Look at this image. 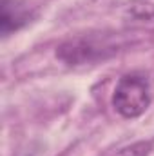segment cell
<instances>
[{
	"mask_svg": "<svg viewBox=\"0 0 154 156\" xmlns=\"http://www.w3.org/2000/svg\"><path fill=\"white\" fill-rule=\"evenodd\" d=\"M151 105V85L143 75L131 73L118 80L113 93V107L123 118L142 116Z\"/></svg>",
	"mask_w": 154,
	"mask_h": 156,
	"instance_id": "cell-1",
	"label": "cell"
},
{
	"mask_svg": "<svg viewBox=\"0 0 154 156\" xmlns=\"http://www.w3.org/2000/svg\"><path fill=\"white\" fill-rule=\"evenodd\" d=\"M31 7L24 0H2L0 4V33L4 37L18 31L31 22Z\"/></svg>",
	"mask_w": 154,
	"mask_h": 156,
	"instance_id": "cell-3",
	"label": "cell"
},
{
	"mask_svg": "<svg viewBox=\"0 0 154 156\" xmlns=\"http://www.w3.org/2000/svg\"><path fill=\"white\" fill-rule=\"evenodd\" d=\"M151 149H152V145L149 142H136L125 149H120L114 156H149Z\"/></svg>",
	"mask_w": 154,
	"mask_h": 156,
	"instance_id": "cell-4",
	"label": "cell"
},
{
	"mask_svg": "<svg viewBox=\"0 0 154 156\" xmlns=\"http://www.w3.org/2000/svg\"><path fill=\"white\" fill-rule=\"evenodd\" d=\"M109 47H105L103 44H98L91 38H76L62 44L56 51V56L69 66H80L103 58V53Z\"/></svg>",
	"mask_w": 154,
	"mask_h": 156,
	"instance_id": "cell-2",
	"label": "cell"
}]
</instances>
